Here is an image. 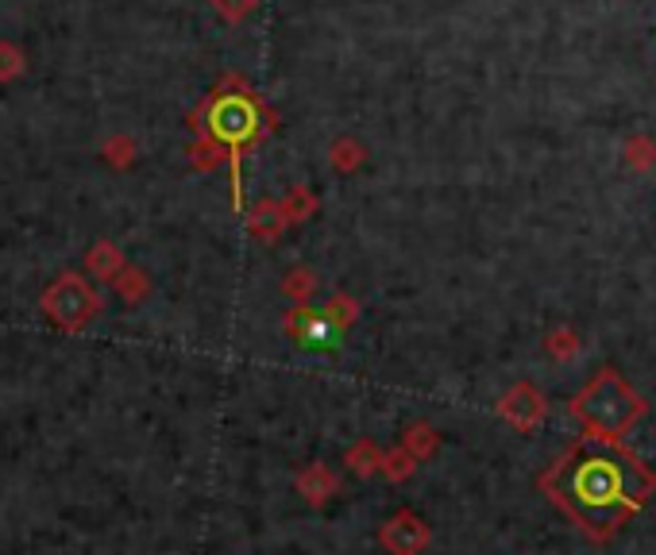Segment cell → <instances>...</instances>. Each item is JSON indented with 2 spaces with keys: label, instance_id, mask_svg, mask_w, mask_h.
<instances>
[{
  "label": "cell",
  "instance_id": "18",
  "mask_svg": "<svg viewBox=\"0 0 656 555\" xmlns=\"http://www.w3.org/2000/svg\"><path fill=\"white\" fill-rule=\"evenodd\" d=\"M359 162H363V151H359L351 139H340V143L332 147V167L336 170H356Z\"/></svg>",
  "mask_w": 656,
  "mask_h": 555
},
{
  "label": "cell",
  "instance_id": "12",
  "mask_svg": "<svg viewBox=\"0 0 656 555\" xmlns=\"http://www.w3.org/2000/svg\"><path fill=\"white\" fill-rule=\"evenodd\" d=\"M113 281H116V289H120V297H124V301H128V305L144 301L147 289H151V281H147L144 270H131V267H128V270H120V275H116Z\"/></svg>",
  "mask_w": 656,
  "mask_h": 555
},
{
  "label": "cell",
  "instance_id": "10",
  "mask_svg": "<svg viewBox=\"0 0 656 555\" xmlns=\"http://www.w3.org/2000/svg\"><path fill=\"white\" fill-rule=\"evenodd\" d=\"M247 228H252L255 236H263V239H275L278 232L286 228V213H283V205H278V201H263V205L252 213V221H247Z\"/></svg>",
  "mask_w": 656,
  "mask_h": 555
},
{
  "label": "cell",
  "instance_id": "8",
  "mask_svg": "<svg viewBox=\"0 0 656 555\" xmlns=\"http://www.w3.org/2000/svg\"><path fill=\"white\" fill-rule=\"evenodd\" d=\"M298 494L306 498L309 505H325L328 498L336 494V474L328 471L325 463H314L298 474Z\"/></svg>",
  "mask_w": 656,
  "mask_h": 555
},
{
  "label": "cell",
  "instance_id": "11",
  "mask_svg": "<svg viewBox=\"0 0 656 555\" xmlns=\"http://www.w3.org/2000/svg\"><path fill=\"white\" fill-rule=\"evenodd\" d=\"M379 463H382V451H379V444H374V440H359L356 448L348 451V467L356 474H363V479L379 471Z\"/></svg>",
  "mask_w": 656,
  "mask_h": 555
},
{
  "label": "cell",
  "instance_id": "3",
  "mask_svg": "<svg viewBox=\"0 0 656 555\" xmlns=\"http://www.w3.org/2000/svg\"><path fill=\"white\" fill-rule=\"evenodd\" d=\"M260 124H271V116L255 105V97L247 93H216L205 105V136L216 147H229V151H244L255 136H260Z\"/></svg>",
  "mask_w": 656,
  "mask_h": 555
},
{
  "label": "cell",
  "instance_id": "20",
  "mask_svg": "<svg viewBox=\"0 0 656 555\" xmlns=\"http://www.w3.org/2000/svg\"><path fill=\"white\" fill-rule=\"evenodd\" d=\"M213 8L224 15V20H232V23H236V20H244V15L252 12V8H255V0H213Z\"/></svg>",
  "mask_w": 656,
  "mask_h": 555
},
{
  "label": "cell",
  "instance_id": "17",
  "mask_svg": "<svg viewBox=\"0 0 656 555\" xmlns=\"http://www.w3.org/2000/svg\"><path fill=\"white\" fill-rule=\"evenodd\" d=\"M325 317L332 320L336 328H348L351 320L359 317V309H356V301H351V297H340V293H336L332 301H328V312H325Z\"/></svg>",
  "mask_w": 656,
  "mask_h": 555
},
{
  "label": "cell",
  "instance_id": "9",
  "mask_svg": "<svg viewBox=\"0 0 656 555\" xmlns=\"http://www.w3.org/2000/svg\"><path fill=\"white\" fill-rule=\"evenodd\" d=\"M85 267H89V275L113 281L124 270V255L116 252L113 244H105V239H100V244H93V252L85 255Z\"/></svg>",
  "mask_w": 656,
  "mask_h": 555
},
{
  "label": "cell",
  "instance_id": "16",
  "mask_svg": "<svg viewBox=\"0 0 656 555\" xmlns=\"http://www.w3.org/2000/svg\"><path fill=\"white\" fill-rule=\"evenodd\" d=\"M23 74V54L15 43H0V82H12Z\"/></svg>",
  "mask_w": 656,
  "mask_h": 555
},
{
  "label": "cell",
  "instance_id": "7",
  "mask_svg": "<svg viewBox=\"0 0 656 555\" xmlns=\"http://www.w3.org/2000/svg\"><path fill=\"white\" fill-rule=\"evenodd\" d=\"M286 328H290V335L301 348H336V343H340V328H336L325 312H314V309H306V305H298V309L290 312Z\"/></svg>",
  "mask_w": 656,
  "mask_h": 555
},
{
  "label": "cell",
  "instance_id": "15",
  "mask_svg": "<svg viewBox=\"0 0 656 555\" xmlns=\"http://www.w3.org/2000/svg\"><path fill=\"white\" fill-rule=\"evenodd\" d=\"M314 209H317V198H309V190H294L290 198L283 201L286 221H306V216H314Z\"/></svg>",
  "mask_w": 656,
  "mask_h": 555
},
{
  "label": "cell",
  "instance_id": "1",
  "mask_svg": "<svg viewBox=\"0 0 656 555\" xmlns=\"http://www.w3.org/2000/svg\"><path fill=\"white\" fill-rule=\"evenodd\" d=\"M541 490L595 541L622 529L656 490V474L614 444L583 440L552 463Z\"/></svg>",
  "mask_w": 656,
  "mask_h": 555
},
{
  "label": "cell",
  "instance_id": "4",
  "mask_svg": "<svg viewBox=\"0 0 656 555\" xmlns=\"http://www.w3.org/2000/svg\"><path fill=\"white\" fill-rule=\"evenodd\" d=\"M100 309H105L100 293L77 275H59L43 289V312L62 332H82Z\"/></svg>",
  "mask_w": 656,
  "mask_h": 555
},
{
  "label": "cell",
  "instance_id": "21",
  "mask_svg": "<svg viewBox=\"0 0 656 555\" xmlns=\"http://www.w3.org/2000/svg\"><path fill=\"white\" fill-rule=\"evenodd\" d=\"M131 151H136V143H131V139H113V143L105 147V154L113 159V167H128Z\"/></svg>",
  "mask_w": 656,
  "mask_h": 555
},
{
  "label": "cell",
  "instance_id": "5",
  "mask_svg": "<svg viewBox=\"0 0 656 555\" xmlns=\"http://www.w3.org/2000/svg\"><path fill=\"white\" fill-rule=\"evenodd\" d=\"M379 541L390 555H421V548L428 544V525L417 517V513L402 510L382 525Z\"/></svg>",
  "mask_w": 656,
  "mask_h": 555
},
{
  "label": "cell",
  "instance_id": "13",
  "mask_svg": "<svg viewBox=\"0 0 656 555\" xmlns=\"http://www.w3.org/2000/svg\"><path fill=\"white\" fill-rule=\"evenodd\" d=\"M413 467H417V459L410 456L405 448H394V451H382V463H379V471H387L394 482H402V479H410L413 474Z\"/></svg>",
  "mask_w": 656,
  "mask_h": 555
},
{
  "label": "cell",
  "instance_id": "14",
  "mask_svg": "<svg viewBox=\"0 0 656 555\" xmlns=\"http://www.w3.org/2000/svg\"><path fill=\"white\" fill-rule=\"evenodd\" d=\"M405 451H410L413 459H425V456H433L436 451V433L428 425H413L410 433H405V444H402Z\"/></svg>",
  "mask_w": 656,
  "mask_h": 555
},
{
  "label": "cell",
  "instance_id": "22",
  "mask_svg": "<svg viewBox=\"0 0 656 555\" xmlns=\"http://www.w3.org/2000/svg\"><path fill=\"white\" fill-rule=\"evenodd\" d=\"M549 348L557 351V355H568V351H572L575 343H572V335H552V343H549Z\"/></svg>",
  "mask_w": 656,
  "mask_h": 555
},
{
  "label": "cell",
  "instance_id": "6",
  "mask_svg": "<svg viewBox=\"0 0 656 555\" xmlns=\"http://www.w3.org/2000/svg\"><path fill=\"white\" fill-rule=\"evenodd\" d=\"M498 413H502L514 428H521V433H533V428L544 420V413H549V405H544V397L537 394L529 382H521V386H514L510 394L502 397Z\"/></svg>",
  "mask_w": 656,
  "mask_h": 555
},
{
  "label": "cell",
  "instance_id": "2",
  "mask_svg": "<svg viewBox=\"0 0 656 555\" xmlns=\"http://www.w3.org/2000/svg\"><path fill=\"white\" fill-rule=\"evenodd\" d=\"M572 417L583 425V440L611 444L645 417V397L614 366H606L572 397Z\"/></svg>",
  "mask_w": 656,
  "mask_h": 555
},
{
  "label": "cell",
  "instance_id": "19",
  "mask_svg": "<svg viewBox=\"0 0 656 555\" xmlns=\"http://www.w3.org/2000/svg\"><path fill=\"white\" fill-rule=\"evenodd\" d=\"M283 289H286L290 297H298L301 305H306L309 289H314V275H309V270H294V275L283 281Z\"/></svg>",
  "mask_w": 656,
  "mask_h": 555
}]
</instances>
